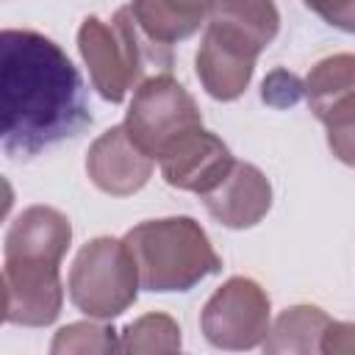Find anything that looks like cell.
I'll list each match as a JSON object with an SVG mask.
<instances>
[{"mask_svg":"<svg viewBox=\"0 0 355 355\" xmlns=\"http://www.w3.org/2000/svg\"><path fill=\"white\" fill-rule=\"evenodd\" d=\"M114 330L108 327H100V324H89V322H80V324H69V327H61L55 341H53V352H64V349H119V344L114 341L111 336Z\"/></svg>","mask_w":355,"mask_h":355,"instance_id":"e0dca14e","label":"cell"},{"mask_svg":"<svg viewBox=\"0 0 355 355\" xmlns=\"http://www.w3.org/2000/svg\"><path fill=\"white\" fill-rule=\"evenodd\" d=\"M305 100L327 130L355 122V55L338 53L322 58L305 78Z\"/></svg>","mask_w":355,"mask_h":355,"instance_id":"7c38bea8","label":"cell"},{"mask_svg":"<svg viewBox=\"0 0 355 355\" xmlns=\"http://www.w3.org/2000/svg\"><path fill=\"white\" fill-rule=\"evenodd\" d=\"M158 164L169 186L183 189V191L208 194L230 175L236 161L219 136L202 128H194L183 133L178 141H172L161 153Z\"/></svg>","mask_w":355,"mask_h":355,"instance_id":"ba28073f","label":"cell"},{"mask_svg":"<svg viewBox=\"0 0 355 355\" xmlns=\"http://www.w3.org/2000/svg\"><path fill=\"white\" fill-rule=\"evenodd\" d=\"M330 319L313 305H294L283 311L275 322L272 338L263 341L269 352H322V336Z\"/></svg>","mask_w":355,"mask_h":355,"instance_id":"2e32d148","label":"cell"},{"mask_svg":"<svg viewBox=\"0 0 355 355\" xmlns=\"http://www.w3.org/2000/svg\"><path fill=\"white\" fill-rule=\"evenodd\" d=\"M214 0H133V17L147 36L161 44L191 36L211 14Z\"/></svg>","mask_w":355,"mask_h":355,"instance_id":"9a60e30c","label":"cell"},{"mask_svg":"<svg viewBox=\"0 0 355 355\" xmlns=\"http://www.w3.org/2000/svg\"><path fill=\"white\" fill-rule=\"evenodd\" d=\"M194 128H202L200 108L169 72L153 75L136 86L125 116V130L150 158L158 161L172 141Z\"/></svg>","mask_w":355,"mask_h":355,"instance_id":"5b68a950","label":"cell"},{"mask_svg":"<svg viewBox=\"0 0 355 355\" xmlns=\"http://www.w3.org/2000/svg\"><path fill=\"white\" fill-rule=\"evenodd\" d=\"M3 286H6V322L25 327H42L55 322L64 300L55 261L6 258Z\"/></svg>","mask_w":355,"mask_h":355,"instance_id":"52a82bcc","label":"cell"},{"mask_svg":"<svg viewBox=\"0 0 355 355\" xmlns=\"http://www.w3.org/2000/svg\"><path fill=\"white\" fill-rule=\"evenodd\" d=\"M78 47L94 89L108 103H122L130 86H139L153 75L172 72V47L147 36L130 6H122L111 25L97 17H86L78 31Z\"/></svg>","mask_w":355,"mask_h":355,"instance_id":"7a4b0ae2","label":"cell"},{"mask_svg":"<svg viewBox=\"0 0 355 355\" xmlns=\"http://www.w3.org/2000/svg\"><path fill=\"white\" fill-rule=\"evenodd\" d=\"M208 214L227 227H252L272 205V189L263 172L252 164L236 161L230 175L208 194H202Z\"/></svg>","mask_w":355,"mask_h":355,"instance_id":"8fae6325","label":"cell"},{"mask_svg":"<svg viewBox=\"0 0 355 355\" xmlns=\"http://www.w3.org/2000/svg\"><path fill=\"white\" fill-rule=\"evenodd\" d=\"M153 161L125 130V125L108 128L94 144L89 147L86 158V172L92 183L114 197H125L139 191L150 175H153Z\"/></svg>","mask_w":355,"mask_h":355,"instance_id":"9c48e42d","label":"cell"},{"mask_svg":"<svg viewBox=\"0 0 355 355\" xmlns=\"http://www.w3.org/2000/svg\"><path fill=\"white\" fill-rule=\"evenodd\" d=\"M255 58L258 50L208 25L197 53V75L214 100H236L252 78Z\"/></svg>","mask_w":355,"mask_h":355,"instance_id":"30bf717a","label":"cell"},{"mask_svg":"<svg viewBox=\"0 0 355 355\" xmlns=\"http://www.w3.org/2000/svg\"><path fill=\"white\" fill-rule=\"evenodd\" d=\"M208 25L261 53L277 36L280 17L272 0H214Z\"/></svg>","mask_w":355,"mask_h":355,"instance_id":"5bb4252c","label":"cell"},{"mask_svg":"<svg viewBox=\"0 0 355 355\" xmlns=\"http://www.w3.org/2000/svg\"><path fill=\"white\" fill-rule=\"evenodd\" d=\"M305 94V83H300L297 75L286 72V69H275L266 80H263V103L275 105V108H283V105H294L300 97Z\"/></svg>","mask_w":355,"mask_h":355,"instance_id":"ac0fdd59","label":"cell"},{"mask_svg":"<svg viewBox=\"0 0 355 355\" xmlns=\"http://www.w3.org/2000/svg\"><path fill=\"white\" fill-rule=\"evenodd\" d=\"M316 11L327 25H336L347 33H355V0H302Z\"/></svg>","mask_w":355,"mask_h":355,"instance_id":"d6986e66","label":"cell"},{"mask_svg":"<svg viewBox=\"0 0 355 355\" xmlns=\"http://www.w3.org/2000/svg\"><path fill=\"white\" fill-rule=\"evenodd\" d=\"M322 352H355V324L330 322L322 336Z\"/></svg>","mask_w":355,"mask_h":355,"instance_id":"ffe728a7","label":"cell"},{"mask_svg":"<svg viewBox=\"0 0 355 355\" xmlns=\"http://www.w3.org/2000/svg\"><path fill=\"white\" fill-rule=\"evenodd\" d=\"M92 122L86 86L69 55L44 33L0 36V139L8 158H33Z\"/></svg>","mask_w":355,"mask_h":355,"instance_id":"6da1fadb","label":"cell"},{"mask_svg":"<svg viewBox=\"0 0 355 355\" xmlns=\"http://www.w3.org/2000/svg\"><path fill=\"white\" fill-rule=\"evenodd\" d=\"M136 261L122 241L100 236L89 241L69 269V300L92 319H114L136 302Z\"/></svg>","mask_w":355,"mask_h":355,"instance_id":"277c9868","label":"cell"},{"mask_svg":"<svg viewBox=\"0 0 355 355\" xmlns=\"http://www.w3.org/2000/svg\"><path fill=\"white\" fill-rule=\"evenodd\" d=\"M72 227L64 214L47 205L25 208L6 236V258H39L61 263L69 250Z\"/></svg>","mask_w":355,"mask_h":355,"instance_id":"4fadbf2b","label":"cell"},{"mask_svg":"<svg viewBox=\"0 0 355 355\" xmlns=\"http://www.w3.org/2000/svg\"><path fill=\"white\" fill-rule=\"evenodd\" d=\"M202 333L214 347L250 349L269 333V297L250 277H230L202 308Z\"/></svg>","mask_w":355,"mask_h":355,"instance_id":"8992f818","label":"cell"},{"mask_svg":"<svg viewBox=\"0 0 355 355\" xmlns=\"http://www.w3.org/2000/svg\"><path fill=\"white\" fill-rule=\"evenodd\" d=\"M327 144L338 161L355 166V122L338 130H327Z\"/></svg>","mask_w":355,"mask_h":355,"instance_id":"44dd1931","label":"cell"},{"mask_svg":"<svg viewBox=\"0 0 355 355\" xmlns=\"http://www.w3.org/2000/svg\"><path fill=\"white\" fill-rule=\"evenodd\" d=\"M125 244L147 291H189L222 269L205 230L191 216L141 222L125 233Z\"/></svg>","mask_w":355,"mask_h":355,"instance_id":"3957f363","label":"cell"}]
</instances>
